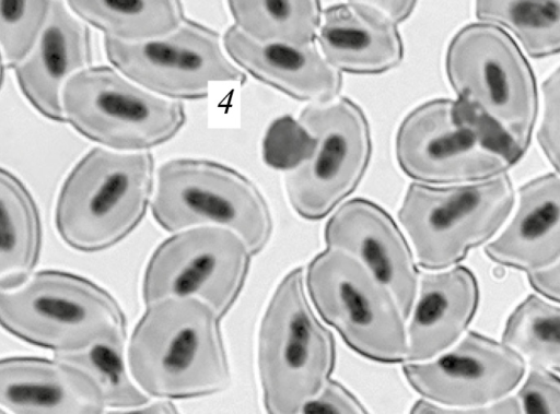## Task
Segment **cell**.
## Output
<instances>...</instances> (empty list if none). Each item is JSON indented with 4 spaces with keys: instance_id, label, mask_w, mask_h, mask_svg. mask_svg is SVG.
<instances>
[{
    "instance_id": "cell-12",
    "label": "cell",
    "mask_w": 560,
    "mask_h": 414,
    "mask_svg": "<svg viewBox=\"0 0 560 414\" xmlns=\"http://www.w3.org/2000/svg\"><path fill=\"white\" fill-rule=\"evenodd\" d=\"M250 252L234 230L203 225L164 240L152 253L143 276L147 305L165 297H197L221 318L245 284Z\"/></svg>"
},
{
    "instance_id": "cell-23",
    "label": "cell",
    "mask_w": 560,
    "mask_h": 414,
    "mask_svg": "<svg viewBox=\"0 0 560 414\" xmlns=\"http://www.w3.org/2000/svg\"><path fill=\"white\" fill-rule=\"evenodd\" d=\"M105 36L139 42L164 35L184 21L178 0H66Z\"/></svg>"
},
{
    "instance_id": "cell-1",
    "label": "cell",
    "mask_w": 560,
    "mask_h": 414,
    "mask_svg": "<svg viewBox=\"0 0 560 414\" xmlns=\"http://www.w3.org/2000/svg\"><path fill=\"white\" fill-rule=\"evenodd\" d=\"M129 343L128 363L149 394L167 399L225 390L231 372L217 312L197 297H165L147 305Z\"/></svg>"
},
{
    "instance_id": "cell-31",
    "label": "cell",
    "mask_w": 560,
    "mask_h": 414,
    "mask_svg": "<svg viewBox=\"0 0 560 414\" xmlns=\"http://www.w3.org/2000/svg\"><path fill=\"white\" fill-rule=\"evenodd\" d=\"M366 409L343 385L329 379L299 413H365Z\"/></svg>"
},
{
    "instance_id": "cell-17",
    "label": "cell",
    "mask_w": 560,
    "mask_h": 414,
    "mask_svg": "<svg viewBox=\"0 0 560 414\" xmlns=\"http://www.w3.org/2000/svg\"><path fill=\"white\" fill-rule=\"evenodd\" d=\"M223 46L241 69L293 98L320 103L340 91L341 73L315 43L260 42L233 25L223 36Z\"/></svg>"
},
{
    "instance_id": "cell-15",
    "label": "cell",
    "mask_w": 560,
    "mask_h": 414,
    "mask_svg": "<svg viewBox=\"0 0 560 414\" xmlns=\"http://www.w3.org/2000/svg\"><path fill=\"white\" fill-rule=\"evenodd\" d=\"M324 238L327 247L353 256L385 283L408 319L419 272L404 234L382 206L363 198L342 203L327 221Z\"/></svg>"
},
{
    "instance_id": "cell-32",
    "label": "cell",
    "mask_w": 560,
    "mask_h": 414,
    "mask_svg": "<svg viewBox=\"0 0 560 414\" xmlns=\"http://www.w3.org/2000/svg\"><path fill=\"white\" fill-rule=\"evenodd\" d=\"M527 280L535 292L560 303V259L546 269L528 272Z\"/></svg>"
},
{
    "instance_id": "cell-4",
    "label": "cell",
    "mask_w": 560,
    "mask_h": 414,
    "mask_svg": "<svg viewBox=\"0 0 560 414\" xmlns=\"http://www.w3.org/2000/svg\"><path fill=\"white\" fill-rule=\"evenodd\" d=\"M153 157L148 151L95 147L65 179L56 204L62 240L83 252L107 249L143 218L153 187Z\"/></svg>"
},
{
    "instance_id": "cell-6",
    "label": "cell",
    "mask_w": 560,
    "mask_h": 414,
    "mask_svg": "<svg viewBox=\"0 0 560 414\" xmlns=\"http://www.w3.org/2000/svg\"><path fill=\"white\" fill-rule=\"evenodd\" d=\"M515 203L505 174L470 182L410 185L398 212L418 264L443 270L475 247L488 243L503 226Z\"/></svg>"
},
{
    "instance_id": "cell-10",
    "label": "cell",
    "mask_w": 560,
    "mask_h": 414,
    "mask_svg": "<svg viewBox=\"0 0 560 414\" xmlns=\"http://www.w3.org/2000/svg\"><path fill=\"white\" fill-rule=\"evenodd\" d=\"M62 110L80 134L117 151H147L185 125L180 100L155 94L116 68L88 67L68 80Z\"/></svg>"
},
{
    "instance_id": "cell-14",
    "label": "cell",
    "mask_w": 560,
    "mask_h": 414,
    "mask_svg": "<svg viewBox=\"0 0 560 414\" xmlns=\"http://www.w3.org/2000/svg\"><path fill=\"white\" fill-rule=\"evenodd\" d=\"M525 368V358L516 350L470 331L431 359L408 362L402 372L422 398L470 409L508 395L523 379Z\"/></svg>"
},
{
    "instance_id": "cell-33",
    "label": "cell",
    "mask_w": 560,
    "mask_h": 414,
    "mask_svg": "<svg viewBox=\"0 0 560 414\" xmlns=\"http://www.w3.org/2000/svg\"><path fill=\"white\" fill-rule=\"evenodd\" d=\"M352 3L371 7L384 13L396 23L402 22L412 13L417 0H348Z\"/></svg>"
},
{
    "instance_id": "cell-7",
    "label": "cell",
    "mask_w": 560,
    "mask_h": 414,
    "mask_svg": "<svg viewBox=\"0 0 560 414\" xmlns=\"http://www.w3.org/2000/svg\"><path fill=\"white\" fill-rule=\"evenodd\" d=\"M399 167L427 184L478 181L505 174L520 159L457 98H435L412 109L395 140Z\"/></svg>"
},
{
    "instance_id": "cell-24",
    "label": "cell",
    "mask_w": 560,
    "mask_h": 414,
    "mask_svg": "<svg viewBox=\"0 0 560 414\" xmlns=\"http://www.w3.org/2000/svg\"><path fill=\"white\" fill-rule=\"evenodd\" d=\"M234 25L271 43H314L320 25L319 0H228Z\"/></svg>"
},
{
    "instance_id": "cell-13",
    "label": "cell",
    "mask_w": 560,
    "mask_h": 414,
    "mask_svg": "<svg viewBox=\"0 0 560 414\" xmlns=\"http://www.w3.org/2000/svg\"><path fill=\"white\" fill-rule=\"evenodd\" d=\"M112 64L142 87L172 99L207 97L213 82L245 80L219 36L184 20L175 29L149 39L126 42L105 36Z\"/></svg>"
},
{
    "instance_id": "cell-3",
    "label": "cell",
    "mask_w": 560,
    "mask_h": 414,
    "mask_svg": "<svg viewBox=\"0 0 560 414\" xmlns=\"http://www.w3.org/2000/svg\"><path fill=\"white\" fill-rule=\"evenodd\" d=\"M312 306L305 271L290 270L275 288L258 332L257 365L268 413H299L334 371L335 339Z\"/></svg>"
},
{
    "instance_id": "cell-34",
    "label": "cell",
    "mask_w": 560,
    "mask_h": 414,
    "mask_svg": "<svg viewBox=\"0 0 560 414\" xmlns=\"http://www.w3.org/2000/svg\"><path fill=\"white\" fill-rule=\"evenodd\" d=\"M131 412L139 413H174L176 412V406L171 402H155L153 404L147 406H139V409L133 410Z\"/></svg>"
},
{
    "instance_id": "cell-21",
    "label": "cell",
    "mask_w": 560,
    "mask_h": 414,
    "mask_svg": "<svg viewBox=\"0 0 560 414\" xmlns=\"http://www.w3.org/2000/svg\"><path fill=\"white\" fill-rule=\"evenodd\" d=\"M317 39L323 55L339 72L382 73L397 67L404 57L397 23L363 4L348 2L325 10Z\"/></svg>"
},
{
    "instance_id": "cell-28",
    "label": "cell",
    "mask_w": 560,
    "mask_h": 414,
    "mask_svg": "<svg viewBox=\"0 0 560 414\" xmlns=\"http://www.w3.org/2000/svg\"><path fill=\"white\" fill-rule=\"evenodd\" d=\"M51 0H0L2 62L13 68L30 51L49 13Z\"/></svg>"
},
{
    "instance_id": "cell-19",
    "label": "cell",
    "mask_w": 560,
    "mask_h": 414,
    "mask_svg": "<svg viewBox=\"0 0 560 414\" xmlns=\"http://www.w3.org/2000/svg\"><path fill=\"white\" fill-rule=\"evenodd\" d=\"M0 403L13 413H101L104 397L80 368L55 358L8 357L0 364Z\"/></svg>"
},
{
    "instance_id": "cell-22",
    "label": "cell",
    "mask_w": 560,
    "mask_h": 414,
    "mask_svg": "<svg viewBox=\"0 0 560 414\" xmlns=\"http://www.w3.org/2000/svg\"><path fill=\"white\" fill-rule=\"evenodd\" d=\"M0 287L4 289L30 276L42 245L37 205L23 182L4 168L0 171Z\"/></svg>"
},
{
    "instance_id": "cell-30",
    "label": "cell",
    "mask_w": 560,
    "mask_h": 414,
    "mask_svg": "<svg viewBox=\"0 0 560 414\" xmlns=\"http://www.w3.org/2000/svg\"><path fill=\"white\" fill-rule=\"evenodd\" d=\"M515 395L523 413H560V378L545 367L533 366Z\"/></svg>"
},
{
    "instance_id": "cell-16",
    "label": "cell",
    "mask_w": 560,
    "mask_h": 414,
    "mask_svg": "<svg viewBox=\"0 0 560 414\" xmlns=\"http://www.w3.org/2000/svg\"><path fill=\"white\" fill-rule=\"evenodd\" d=\"M90 32L63 0H51L46 22L27 55L13 69L31 105L44 117L65 122L62 92L74 74L89 67Z\"/></svg>"
},
{
    "instance_id": "cell-25",
    "label": "cell",
    "mask_w": 560,
    "mask_h": 414,
    "mask_svg": "<svg viewBox=\"0 0 560 414\" xmlns=\"http://www.w3.org/2000/svg\"><path fill=\"white\" fill-rule=\"evenodd\" d=\"M475 12L510 32L533 58L560 54V0H476Z\"/></svg>"
},
{
    "instance_id": "cell-29",
    "label": "cell",
    "mask_w": 560,
    "mask_h": 414,
    "mask_svg": "<svg viewBox=\"0 0 560 414\" xmlns=\"http://www.w3.org/2000/svg\"><path fill=\"white\" fill-rule=\"evenodd\" d=\"M541 92L542 114L537 141L548 162L560 175V67L547 76Z\"/></svg>"
},
{
    "instance_id": "cell-18",
    "label": "cell",
    "mask_w": 560,
    "mask_h": 414,
    "mask_svg": "<svg viewBox=\"0 0 560 414\" xmlns=\"http://www.w3.org/2000/svg\"><path fill=\"white\" fill-rule=\"evenodd\" d=\"M479 298L478 281L466 267L422 274L407 319L406 360H428L452 347L474 319Z\"/></svg>"
},
{
    "instance_id": "cell-9",
    "label": "cell",
    "mask_w": 560,
    "mask_h": 414,
    "mask_svg": "<svg viewBox=\"0 0 560 414\" xmlns=\"http://www.w3.org/2000/svg\"><path fill=\"white\" fill-rule=\"evenodd\" d=\"M156 223L168 232L196 225L230 228L259 253L272 234L269 206L244 175L203 158H176L161 165L152 200Z\"/></svg>"
},
{
    "instance_id": "cell-2",
    "label": "cell",
    "mask_w": 560,
    "mask_h": 414,
    "mask_svg": "<svg viewBox=\"0 0 560 414\" xmlns=\"http://www.w3.org/2000/svg\"><path fill=\"white\" fill-rule=\"evenodd\" d=\"M445 72L457 99L521 159L539 104L535 75L515 39L492 23L467 24L448 43Z\"/></svg>"
},
{
    "instance_id": "cell-20",
    "label": "cell",
    "mask_w": 560,
    "mask_h": 414,
    "mask_svg": "<svg viewBox=\"0 0 560 414\" xmlns=\"http://www.w3.org/2000/svg\"><path fill=\"white\" fill-rule=\"evenodd\" d=\"M516 211L503 232L485 246L497 264L526 273L560 259V175L548 173L522 185Z\"/></svg>"
},
{
    "instance_id": "cell-8",
    "label": "cell",
    "mask_w": 560,
    "mask_h": 414,
    "mask_svg": "<svg viewBox=\"0 0 560 414\" xmlns=\"http://www.w3.org/2000/svg\"><path fill=\"white\" fill-rule=\"evenodd\" d=\"M317 314L361 356L378 363L406 360V318L392 289L362 262L338 248L318 252L305 270Z\"/></svg>"
},
{
    "instance_id": "cell-5",
    "label": "cell",
    "mask_w": 560,
    "mask_h": 414,
    "mask_svg": "<svg viewBox=\"0 0 560 414\" xmlns=\"http://www.w3.org/2000/svg\"><path fill=\"white\" fill-rule=\"evenodd\" d=\"M0 319L14 336L55 352L126 338L125 316L114 297L65 271H40L12 288H0Z\"/></svg>"
},
{
    "instance_id": "cell-26",
    "label": "cell",
    "mask_w": 560,
    "mask_h": 414,
    "mask_svg": "<svg viewBox=\"0 0 560 414\" xmlns=\"http://www.w3.org/2000/svg\"><path fill=\"white\" fill-rule=\"evenodd\" d=\"M502 341L533 366L560 372V306L528 295L506 319Z\"/></svg>"
},
{
    "instance_id": "cell-11",
    "label": "cell",
    "mask_w": 560,
    "mask_h": 414,
    "mask_svg": "<svg viewBox=\"0 0 560 414\" xmlns=\"http://www.w3.org/2000/svg\"><path fill=\"white\" fill-rule=\"evenodd\" d=\"M299 125L313 141L304 158L289 167L285 190L305 220L326 216L359 185L368 168L371 133L362 109L346 97L311 103Z\"/></svg>"
},
{
    "instance_id": "cell-27",
    "label": "cell",
    "mask_w": 560,
    "mask_h": 414,
    "mask_svg": "<svg viewBox=\"0 0 560 414\" xmlns=\"http://www.w3.org/2000/svg\"><path fill=\"white\" fill-rule=\"evenodd\" d=\"M126 338H110L74 351L55 352V358L69 363L91 377L107 407H139L147 403L131 382L124 364Z\"/></svg>"
}]
</instances>
